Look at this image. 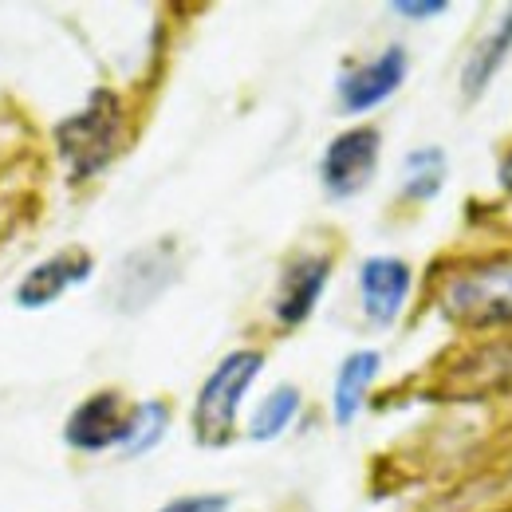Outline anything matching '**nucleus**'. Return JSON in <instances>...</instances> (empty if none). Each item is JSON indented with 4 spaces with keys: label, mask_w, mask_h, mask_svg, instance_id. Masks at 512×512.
Returning <instances> with one entry per match:
<instances>
[{
    "label": "nucleus",
    "mask_w": 512,
    "mask_h": 512,
    "mask_svg": "<svg viewBox=\"0 0 512 512\" xmlns=\"http://www.w3.org/2000/svg\"><path fill=\"white\" fill-rule=\"evenodd\" d=\"M119 138H123V111H119V99L111 91H95L91 103L56 130L60 154H64L75 182L95 178L115 158Z\"/></svg>",
    "instance_id": "1"
},
{
    "label": "nucleus",
    "mask_w": 512,
    "mask_h": 512,
    "mask_svg": "<svg viewBox=\"0 0 512 512\" xmlns=\"http://www.w3.org/2000/svg\"><path fill=\"white\" fill-rule=\"evenodd\" d=\"M260 363H264L260 351H233L205 379L201 394H197V406H193V430H197L201 446H225L233 438L241 398L253 386Z\"/></svg>",
    "instance_id": "2"
},
{
    "label": "nucleus",
    "mask_w": 512,
    "mask_h": 512,
    "mask_svg": "<svg viewBox=\"0 0 512 512\" xmlns=\"http://www.w3.org/2000/svg\"><path fill=\"white\" fill-rule=\"evenodd\" d=\"M446 316L461 327H501L512 323V260H485L449 280Z\"/></svg>",
    "instance_id": "3"
},
{
    "label": "nucleus",
    "mask_w": 512,
    "mask_h": 512,
    "mask_svg": "<svg viewBox=\"0 0 512 512\" xmlns=\"http://www.w3.org/2000/svg\"><path fill=\"white\" fill-rule=\"evenodd\" d=\"M375 166H379V130L371 127L347 130L323 154L320 162L323 190L331 193V197H351V193H359L371 182Z\"/></svg>",
    "instance_id": "4"
},
{
    "label": "nucleus",
    "mask_w": 512,
    "mask_h": 512,
    "mask_svg": "<svg viewBox=\"0 0 512 512\" xmlns=\"http://www.w3.org/2000/svg\"><path fill=\"white\" fill-rule=\"evenodd\" d=\"M402 79H406V52L402 48H386L379 60L355 67V71H347L339 79V99H343V107L351 115H359V111H371L383 99H390Z\"/></svg>",
    "instance_id": "5"
},
{
    "label": "nucleus",
    "mask_w": 512,
    "mask_h": 512,
    "mask_svg": "<svg viewBox=\"0 0 512 512\" xmlns=\"http://www.w3.org/2000/svg\"><path fill=\"white\" fill-rule=\"evenodd\" d=\"M359 296H363V312L375 323H390L406 296H410V268L394 256H375L359 268Z\"/></svg>",
    "instance_id": "6"
},
{
    "label": "nucleus",
    "mask_w": 512,
    "mask_h": 512,
    "mask_svg": "<svg viewBox=\"0 0 512 512\" xmlns=\"http://www.w3.org/2000/svg\"><path fill=\"white\" fill-rule=\"evenodd\" d=\"M123 438H127V418L115 394H95L67 418V442L75 449L123 446Z\"/></svg>",
    "instance_id": "7"
},
{
    "label": "nucleus",
    "mask_w": 512,
    "mask_h": 512,
    "mask_svg": "<svg viewBox=\"0 0 512 512\" xmlns=\"http://www.w3.org/2000/svg\"><path fill=\"white\" fill-rule=\"evenodd\" d=\"M327 256H300L296 264H288L284 280H280V292H276V320L296 327L312 316L316 300H320L323 284H327Z\"/></svg>",
    "instance_id": "8"
},
{
    "label": "nucleus",
    "mask_w": 512,
    "mask_h": 512,
    "mask_svg": "<svg viewBox=\"0 0 512 512\" xmlns=\"http://www.w3.org/2000/svg\"><path fill=\"white\" fill-rule=\"evenodd\" d=\"M87 272H91V256L87 253L52 256V260L36 264V268L24 276V284L16 288V304H20V308H44V304H52V300L64 292L67 284L87 280Z\"/></svg>",
    "instance_id": "9"
},
{
    "label": "nucleus",
    "mask_w": 512,
    "mask_h": 512,
    "mask_svg": "<svg viewBox=\"0 0 512 512\" xmlns=\"http://www.w3.org/2000/svg\"><path fill=\"white\" fill-rule=\"evenodd\" d=\"M375 375H379V355L375 351H355V355L343 359V367L335 375V422L339 426L355 422Z\"/></svg>",
    "instance_id": "10"
},
{
    "label": "nucleus",
    "mask_w": 512,
    "mask_h": 512,
    "mask_svg": "<svg viewBox=\"0 0 512 512\" xmlns=\"http://www.w3.org/2000/svg\"><path fill=\"white\" fill-rule=\"evenodd\" d=\"M509 48H512V8L509 16L477 44V52L469 56V64L461 71V83H465V95H481L489 87V79L501 71V64L509 60Z\"/></svg>",
    "instance_id": "11"
},
{
    "label": "nucleus",
    "mask_w": 512,
    "mask_h": 512,
    "mask_svg": "<svg viewBox=\"0 0 512 512\" xmlns=\"http://www.w3.org/2000/svg\"><path fill=\"white\" fill-rule=\"evenodd\" d=\"M296 410H300V394H296V386H276V390L260 402V410L253 414V426H249L253 442H272L276 434H284L288 422L296 418Z\"/></svg>",
    "instance_id": "12"
},
{
    "label": "nucleus",
    "mask_w": 512,
    "mask_h": 512,
    "mask_svg": "<svg viewBox=\"0 0 512 512\" xmlns=\"http://www.w3.org/2000/svg\"><path fill=\"white\" fill-rule=\"evenodd\" d=\"M442 174H446V158H442V150H418V154H410L406 158V197H414V201H426V197H434V193L442 190Z\"/></svg>",
    "instance_id": "13"
},
{
    "label": "nucleus",
    "mask_w": 512,
    "mask_h": 512,
    "mask_svg": "<svg viewBox=\"0 0 512 512\" xmlns=\"http://www.w3.org/2000/svg\"><path fill=\"white\" fill-rule=\"evenodd\" d=\"M166 422H170V414H166V406H162V402H142V406L127 418V438H123V449H127V453H146V449L162 438Z\"/></svg>",
    "instance_id": "14"
},
{
    "label": "nucleus",
    "mask_w": 512,
    "mask_h": 512,
    "mask_svg": "<svg viewBox=\"0 0 512 512\" xmlns=\"http://www.w3.org/2000/svg\"><path fill=\"white\" fill-rule=\"evenodd\" d=\"M229 509V497H178L170 501L162 512H225Z\"/></svg>",
    "instance_id": "15"
},
{
    "label": "nucleus",
    "mask_w": 512,
    "mask_h": 512,
    "mask_svg": "<svg viewBox=\"0 0 512 512\" xmlns=\"http://www.w3.org/2000/svg\"><path fill=\"white\" fill-rule=\"evenodd\" d=\"M394 12H398V16H438V12H446V4H442V0H430V4L398 0V4H394Z\"/></svg>",
    "instance_id": "16"
},
{
    "label": "nucleus",
    "mask_w": 512,
    "mask_h": 512,
    "mask_svg": "<svg viewBox=\"0 0 512 512\" xmlns=\"http://www.w3.org/2000/svg\"><path fill=\"white\" fill-rule=\"evenodd\" d=\"M501 182H505V190H512V154L505 158V166H501Z\"/></svg>",
    "instance_id": "17"
}]
</instances>
